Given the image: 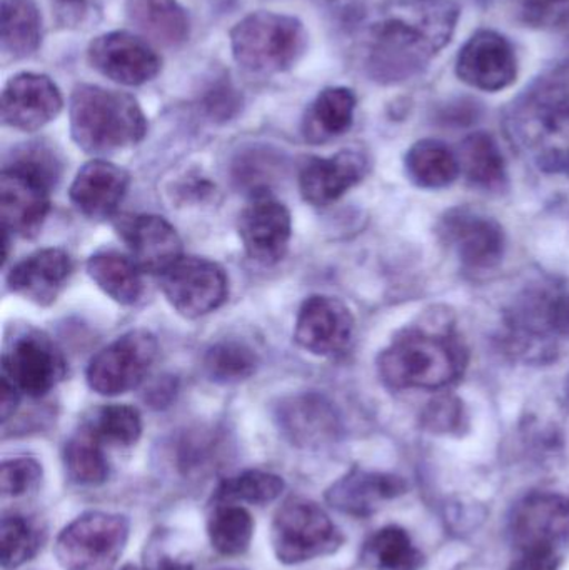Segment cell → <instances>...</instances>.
Wrapping results in <instances>:
<instances>
[{
	"label": "cell",
	"mask_w": 569,
	"mask_h": 570,
	"mask_svg": "<svg viewBox=\"0 0 569 570\" xmlns=\"http://www.w3.org/2000/svg\"><path fill=\"white\" fill-rule=\"evenodd\" d=\"M460 10L451 0H400L371 29L367 69L380 80H398L430 62L457 29Z\"/></svg>",
	"instance_id": "1"
},
{
	"label": "cell",
	"mask_w": 569,
	"mask_h": 570,
	"mask_svg": "<svg viewBox=\"0 0 569 570\" xmlns=\"http://www.w3.org/2000/svg\"><path fill=\"white\" fill-rule=\"evenodd\" d=\"M468 352L450 331L408 328L380 355L377 368L394 391H440L463 377Z\"/></svg>",
	"instance_id": "2"
},
{
	"label": "cell",
	"mask_w": 569,
	"mask_h": 570,
	"mask_svg": "<svg viewBox=\"0 0 569 570\" xmlns=\"http://www.w3.org/2000/svg\"><path fill=\"white\" fill-rule=\"evenodd\" d=\"M73 142L89 154H110L136 146L147 134V119L129 94L82 83L69 106Z\"/></svg>",
	"instance_id": "3"
},
{
	"label": "cell",
	"mask_w": 569,
	"mask_h": 570,
	"mask_svg": "<svg viewBox=\"0 0 569 570\" xmlns=\"http://www.w3.org/2000/svg\"><path fill=\"white\" fill-rule=\"evenodd\" d=\"M56 157L43 147H27L0 176L3 230L20 237L39 233L50 209V189L57 180Z\"/></svg>",
	"instance_id": "4"
},
{
	"label": "cell",
	"mask_w": 569,
	"mask_h": 570,
	"mask_svg": "<svg viewBox=\"0 0 569 570\" xmlns=\"http://www.w3.org/2000/svg\"><path fill=\"white\" fill-rule=\"evenodd\" d=\"M303 23L291 16L254 12L230 30L236 62L254 73H277L291 69L306 49Z\"/></svg>",
	"instance_id": "5"
},
{
	"label": "cell",
	"mask_w": 569,
	"mask_h": 570,
	"mask_svg": "<svg viewBox=\"0 0 569 570\" xmlns=\"http://www.w3.org/2000/svg\"><path fill=\"white\" fill-rule=\"evenodd\" d=\"M513 137L520 149L547 173L569 170V99L548 92L531 97L513 117Z\"/></svg>",
	"instance_id": "6"
},
{
	"label": "cell",
	"mask_w": 569,
	"mask_h": 570,
	"mask_svg": "<svg viewBox=\"0 0 569 570\" xmlns=\"http://www.w3.org/2000/svg\"><path fill=\"white\" fill-rule=\"evenodd\" d=\"M127 539V518L109 512H87L60 532L53 552L63 570H114Z\"/></svg>",
	"instance_id": "7"
},
{
	"label": "cell",
	"mask_w": 569,
	"mask_h": 570,
	"mask_svg": "<svg viewBox=\"0 0 569 570\" xmlns=\"http://www.w3.org/2000/svg\"><path fill=\"white\" fill-rule=\"evenodd\" d=\"M271 542L276 558L294 566L334 554L343 546L344 535L320 505L296 499L277 511Z\"/></svg>",
	"instance_id": "8"
},
{
	"label": "cell",
	"mask_w": 569,
	"mask_h": 570,
	"mask_svg": "<svg viewBox=\"0 0 569 570\" xmlns=\"http://www.w3.org/2000/svg\"><path fill=\"white\" fill-rule=\"evenodd\" d=\"M157 351L159 345L150 332H127L92 357L87 367V384L100 395L126 394L147 377Z\"/></svg>",
	"instance_id": "9"
},
{
	"label": "cell",
	"mask_w": 569,
	"mask_h": 570,
	"mask_svg": "<svg viewBox=\"0 0 569 570\" xmlns=\"http://www.w3.org/2000/svg\"><path fill=\"white\" fill-rule=\"evenodd\" d=\"M167 302L187 318H199L217 311L229 294L226 271L213 261L180 257L160 276Z\"/></svg>",
	"instance_id": "10"
},
{
	"label": "cell",
	"mask_w": 569,
	"mask_h": 570,
	"mask_svg": "<svg viewBox=\"0 0 569 570\" xmlns=\"http://www.w3.org/2000/svg\"><path fill=\"white\" fill-rule=\"evenodd\" d=\"M2 375L20 394L42 397L66 377V361L46 334L26 331L10 342L3 354Z\"/></svg>",
	"instance_id": "11"
},
{
	"label": "cell",
	"mask_w": 569,
	"mask_h": 570,
	"mask_svg": "<svg viewBox=\"0 0 569 570\" xmlns=\"http://www.w3.org/2000/svg\"><path fill=\"white\" fill-rule=\"evenodd\" d=\"M510 534L520 552H555L569 544V499L560 494L528 495L510 519Z\"/></svg>",
	"instance_id": "12"
},
{
	"label": "cell",
	"mask_w": 569,
	"mask_h": 570,
	"mask_svg": "<svg viewBox=\"0 0 569 570\" xmlns=\"http://www.w3.org/2000/svg\"><path fill=\"white\" fill-rule=\"evenodd\" d=\"M457 73L460 80L474 89L500 92L517 80V53L501 33L481 29L461 47Z\"/></svg>",
	"instance_id": "13"
},
{
	"label": "cell",
	"mask_w": 569,
	"mask_h": 570,
	"mask_svg": "<svg viewBox=\"0 0 569 570\" xmlns=\"http://www.w3.org/2000/svg\"><path fill=\"white\" fill-rule=\"evenodd\" d=\"M353 334V314L340 298L311 295L301 305L294 338L304 351L321 357L343 354Z\"/></svg>",
	"instance_id": "14"
},
{
	"label": "cell",
	"mask_w": 569,
	"mask_h": 570,
	"mask_svg": "<svg viewBox=\"0 0 569 570\" xmlns=\"http://www.w3.org/2000/svg\"><path fill=\"white\" fill-rule=\"evenodd\" d=\"M90 66L107 79L137 87L159 73L160 59L149 43L129 32H109L90 42Z\"/></svg>",
	"instance_id": "15"
},
{
	"label": "cell",
	"mask_w": 569,
	"mask_h": 570,
	"mask_svg": "<svg viewBox=\"0 0 569 570\" xmlns=\"http://www.w3.org/2000/svg\"><path fill=\"white\" fill-rule=\"evenodd\" d=\"M237 230L247 256L264 266H273L283 261L290 249L293 220L283 203L257 196L241 213Z\"/></svg>",
	"instance_id": "16"
},
{
	"label": "cell",
	"mask_w": 569,
	"mask_h": 570,
	"mask_svg": "<svg viewBox=\"0 0 569 570\" xmlns=\"http://www.w3.org/2000/svg\"><path fill=\"white\" fill-rule=\"evenodd\" d=\"M441 239L471 269H491L504 254V233L490 217L468 209L447 214L438 227Z\"/></svg>",
	"instance_id": "17"
},
{
	"label": "cell",
	"mask_w": 569,
	"mask_h": 570,
	"mask_svg": "<svg viewBox=\"0 0 569 570\" xmlns=\"http://www.w3.org/2000/svg\"><path fill=\"white\" fill-rule=\"evenodd\" d=\"M62 106V94L50 77L17 73L2 92V120L13 129L33 132L56 119Z\"/></svg>",
	"instance_id": "18"
},
{
	"label": "cell",
	"mask_w": 569,
	"mask_h": 570,
	"mask_svg": "<svg viewBox=\"0 0 569 570\" xmlns=\"http://www.w3.org/2000/svg\"><path fill=\"white\" fill-rule=\"evenodd\" d=\"M117 230L130 250V257L143 273L163 276L183 257V243L177 230L164 217H124Z\"/></svg>",
	"instance_id": "19"
},
{
	"label": "cell",
	"mask_w": 569,
	"mask_h": 570,
	"mask_svg": "<svg viewBox=\"0 0 569 570\" xmlns=\"http://www.w3.org/2000/svg\"><path fill=\"white\" fill-rule=\"evenodd\" d=\"M366 173V157L356 150H341L327 159L314 157L301 170V194L313 206H330L360 184Z\"/></svg>",
	"instance_id": "20"
},
{
	"label": "cell",
	"mask_w": 569,
	"mask_h": 570,
	"mask_svg": "<svg viewBox=\"0 0 569 570\" xmlns=\"http://www.w3.org/2000/svg\"><path fill=\"white\" fill-rule=\"evenodd\" d=\"M406 491V482L398 475L353 469L327 489L326 501L343 514L370 518L383 508L384 502L393 501Z\"/></svg>",
	"instance_id": "21"
},
{
	"label": "cell",
	"mask_w": 569,
	"mask_h": 570,
	"mask_svg": "<svg viewBox=\"0 0 569 570\" xmlns=\"http://www.w3.org/2000/svg\"><path fill=\"white\" fill-rule=\"evenodd\" d=\"M73 264L62 249H42L10 269L7 284L13 294L37 305H50L72 276Z\"/></svg>",
	"instance_id": "22"
},
{
	"label": "cell",
	"mask_w": 569,
	"mask_h": 570,
	"mask_svg": "<svg viewBox=\"0 0 569 570\" xmlns=\"http://www.w3.org/2000/svg\"><path fill=\"white\" fill-rule=\"evenodd\" d=\"M129 184L126 170L107 160H92L77 173L70 200L89 219H109L126 197Z\"/></svg>",
	"instance_id": "23"
},
{
	"label": "cell",
	"mask_w": 569,
	"mask_h": 570,
	"mask_svg": "<svg viewBox=\"0 0 569 570\" xmlns=\"http://www.w3.org/2000/svg\"><path fill=\"white\" fill-rule=\"evenodd\" d=\"M281 431L294 444L314 448L333 441L337 419L330 402L317 394H303L287 399L277 409Z\"/></svg>",
	"instance_id": "24"
},
{
	"label": "cell",
	"mask_w": 569,
	"mask_h": 570,
	"mask_svg": "<svg viewBox=\"0 0 569 570\" xmlns=\"http://www.w3.org/2000/svg\"><path fill=\"white\" fill-rule=\"evenodd\" d=\"M127 17L159 46L179 47L189 39V17L177 0H129Z\"/></svg>",
	"instance_id": "25"
},
{
	"label": "cell",
	"mask_w": 569,
	"mask_h": 570,
	"mask_svg": "<svg viewBox=\"0 0 569 570\" xmlns=\"http://www.w3.org/2000/svg\"><path fill=\"white\" fill-rule=\"evenodd\" d=\"M356 96L346 87H330L316 97L303 120L307 142L323 144L343 136L353 126Z\"/></svg>",
	"instance_id": "26"
},
{
	"label": "cell",
	"mask_w": 569,
	"mask_h": 570,
	"mask_svg": "<svg viewBox=\"0 0 569 570\" xmlns=\"http://www.w3.org/2000/svg\"><path fill=\"white\" fill-rule=\"evenodd\" d=\"M42 17L33 0H2L0 47L10 59H26L40 46Z\"/></svg>",
	"instance_id": "27"
},
{
	"label": "cell",
	"mask_w": 569,
	"mask_h": 570,
	"mask_svg": "<svg viewBox=\"0 0 569 570\" xmlns=\"http://www.w3.org/2000/svg\"><path fill=\"white\" fill-rule=\"evenodd\" d=\"M87 274L104 294L119 304H136L143 295V271L134 263L133 257L114 250L94 254L87 261Z\"/></svg>",
	"instance_id": "28"
},
{
	"label": "cell",
	"mask_w": 569,
	"mask_h": 570,
	"mask_svg": "<svg viewBox=\"0 0 569 570\" xmlns=\"http://www.w3.org/2000/svg\"><path fill=\"white\" fill-rule=\"evenodd\" d=\"M460 159L440 140L424 139L406 154L408 177L423 189H444L460 176Z\"/></svg>",
	"instance_id": "29"
},
{
	"label": "cell",
	"mask_w": 569,
	"mask_h": 570,
	"mask_svg": "<svg viewBox=\"0 0 569 570\" xmlns=\"http://www.w3.org/2000/svg\"><path fill=\"white\" fill-rule=\"evenodd\" d=\"M361 561L367 570H420L424 559L404 529L390 525L367 539Z\"/></svg>",
	"instance_id": "30"
},
{
	"label": "cell",
	"mask_w": 569,
	"mask_h": 570,
	"mask_svg": "<svg viewBox=\"0 0 569 570\" xmlns=\"http://www.w3.org/2000/svg\"><path fill=\"white\" fill-rule=\"evenodd\" d=\"M460 166L470 183L481 189L500 190L507 184V164L490 134L467 137L461 146Z\"/></svg>",
	"instance_id": "31"
},
{
	"label": "cell",
	"mask_w": 569,
	"mask_h": 570,
	"mask_svg": "<svg viewBox=\"0 0 569 570\" xmlns=\"http://www.w3.org/2000/svg\"><path fill=\"white\" fill-rule=\"evenodd\" d=\"M63 464L70 481L77 485L96 488L109 478V462L104 452L102 441L87 424L67 442L63 449Z\"/></svg>",
	"instance_id": "32"
},
{
	"label": "cell",
	"mask_w": 569,
	"mask_h": 570,
	"mask_svg": "<svg viewBox=\"0 0 569 570\" xmlns=\"http://www.w3.org/2000/svg\"><path fill=\"white\" fill-rule=\"evenodd\" d=\"M209 539L213 548L227 558H236L249 549L254 521L241 505H220L209 519Z\"/></svg>",
	"instance_id": "33"
},
{
	"label": "cell",
	"mask_w": 569,
	"mask_h": 570,
	"mask_svg": "<svg viewBox=\"0 0 569 570\" xmlns=\"http://www.w3.org/2000/svg\"><path fill=\"white\" fill-rule=\"evenodd\" d=\"M257 355L244 342L224 341L213 345L204 357V371L210 381L234 384L256 372Z\"/></svg>",
	"instance_id": "34"
},
{
	"label": "cell",
	"mask_w": 569,
	"mask_h": 570,
	"mask_svg": "<svg viewBox=\"0 0 569 570\" xmlns=\"http://www.w3.org/2000/svg\"><path fill=\"white\" fill-rule=\"evenodd\" d=\"M284 491V481L279 475L263 471H246L236 478L220 482L214 499L224 504L247 502L264 505L276 501Z\"/></svg>",
	"instance_id": "35"
},
{
	"label": "cell",
	"mask_w": 569,
	"mask_h": 570,
	"mask_svg": "<svg viewBox=\"0 0 569 570\" xmlns=\"http://www.w3.org/2000/svg\"><path fill=\"white\" fill-rule=\"evenodd\" d=\"M87 425L104 445L116 448H133L143 434V419L139 411L130 405H106L94 414Z\"/></svg>",
	"instance_id": "36"
},
{
	"label": "cell",
	"mask_w": 569,
	"mask_h": 570,
	"mask_svg": "<svg viewBox=\"0 0 569 570\" xmlns=\"http://www.w3.org/2000/svg\"><path fill=\"white\" fill-rule=\"evenodd\" d=\"M42 544V532L22 515L3 518L0 529L2 568L16 569L29 562Z\"/></svg>",
	"instance_id": "37"
},
{
	"label": "cell",
	"mask_w": 569,
	"mask_h": 570,
	"mask_svg": "<svg viewBox=\"0 0 569 570\" xmlns=\"http://www.w3.org/2000/svg\"><path fill=\"white\" fill-rule=\"evenodd\" d=\"M42 465L32 458L10 459L0 469V491L3 498H23L39 488Z\"/></svg>",
	"instance_id": "38"
},
{
	"label": "cell",
	"mask_w": 569,
	"mask_h": 570,
	"mask_svg": "<svg viewBox=\"0 0 569 570\" xmlns=\"http://www.w3.org/2000/svg\"><path fill=\"white\" fill-rule=\"evenodd\" d=\"M421 424L433 434H460L464 428L463 404L453 395L434 399L423 412Z\"/></svg>",
	"instance_id": "39"
},
{
	"label": "cell",
	"mask_w": 569,
	"mask_h": 570,
	"mask_svg": "<svg viewBox=\"0 0 569 570\" xmlns=\"http://www.w3.org/2000/svg\"><path fill=\"white\" fill-rule=\"evenodd\" d=\"M206 107L210 116H220L226 119V117L230 116V112H234L239 107V99H237L236 94H234L229 86L219 83L207 96Z\"/></svg>",
	"instance_id": "40"
},
{
	"label": "cell",
	"mask_w": 569,
	"mask_h": 570,
	"mask_svg": "<svg viewBox=\"0 0 569 570\" xmlns=\"http://www.w3.org/2000/svg\"><path fill=\"white\" fill-rule=\"evenodd\" d=\"M560 554L555 552H521L510 570H558Z\"/></svg>",
	"instance_id": "41"
},
{
	"label": "cell",
	"mask_w": 569,
	"mask_h": 570,
	"mask_svg": "<svg viewBox=\"0 0 569 570\" xmlns=\"http://www.w3.org/2000/svg\"><path fill=\"white\" fill-rule=\"evenodd\" d=\"M548 322L555 331L569 335V295L558 298L548 311Z\"/></svg>",
	"instance_id": "42"
},
{
	"label": "cell",
	"mask_w": 569,
	"mask_h": 570,
	"mask_svg": "<svg viewBox=\"0 0 569 570\" xmlns=\"http://www.w3.org/2000/svg\"><path fill=\"white\" fill-rule=\"evenodd\" d=\"M20 392L9 379L2 375V399H0V405H2V422L6 424L13 412H16L17 405H19Z\"/></svg>",
	"instance_id": "43"
},
{
	"label": "cell",
	"mask_w": 569,
	"mask_h": 570,
	"mask_svg": "<svg viewBox=\"0 0 569 570\" xmlns=\"http://www.w3.org/2000/svg\"><path fill=\"white\" fill-rule=\"evenodd\" d=\"M59 2L69 3V6H73V3H76V6H80V3L84 2V0H59Z\"/></svg>",
	"instance_id": "44"
},
{
	"label": "cell",
	"mask_w": 569,
	"mask_h": 570,
	"mask_svg": "<svg viewBox=\"0 0 569 570\" xmlns=\"http://www.w3.org/2000/svg\"><path fill=\"white\" fill-rule=\"evenodd\" d=\"M557 3V2H565V0H541V3H545V6H548V3Z\"/></svg>",
	"instance_id": "45"
},
{
	"label": "cell",
	"mask_w": 569,
	"mask_h": 570,
	"mask_svg": "<svg viewBox=\"0 0 569 570\" xmlns=\"http://www.w3.org/2000/svg\"><path fill=\"white\" fill-rule=\"evenodd\" d=\"M124 570H139V569H136V568H126Z\"/></svg>",
	"instance_id": "46"
},
{
	"label": "cell",
	"mask_w": 569,
	"mask_h": 570,
	"mask_svg": "<svg viewBox=\"0 0 569 570\" xmlns=\"http://www.w3.org/2000/svg\"><path fill=\"white\" fill-rule=\"evenodd\" d=\"M568 389H569V385H568Z\"/></svg>",
	"instance_id": "47"
}]
</instances>
